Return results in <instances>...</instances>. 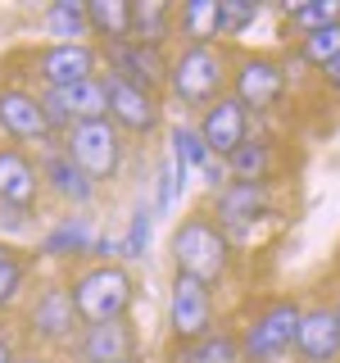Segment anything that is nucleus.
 Segmentation results:
<instances>
[{
	"instance_id": "f257e3e1",
	"label": "nucleus",
	"mask_w": 340,
	"mask_h": 363,
	"mask_svg": "<svg viewBox=\"0 0 340 363\" xmlns=\"http://www.w3.org/2000/svg\"><path fill=\"white\" fill-rule=\"evenodd\" d=\"M232 55L236 45H177L168 50V86L164 100L181 109H209L232 86Z\"/></svg>"
},
{
	"instance_id": "f03ea898",
	"label": "nucleus",
	"mask_w": 340,
	"mask_h": 363,
	"mask_svg": "<svg viewBox=\"0 0 340 363\" xmlns=\"http://www.w3.org/2000/svg\"><path fill=\"white\" fill-rule=\"evenodd\" d=\"M168 255H173V272L196 277V281H204V286H213V291L232 277V264H236V245L227 241V232L209 218V209L186 213V218L173 227Z\"/></svg>"
},
{
	"instance_id": "7ed1b4c3",
	"label": "nucleus",
	"mask_w": 340,
	"mask_h": 363,
	"mask_svg": "<svg viewBox=\"0 0 340 363\" xmlns=\"http://www.w3.org/2000/svg\"><path fill=\"white\" fill-rule=\"evenodd\" d=\"M68 295L82 327L123 323L136 309V277L128 264H82L77 272H68Z\"/></svg>"
},
{
	"instance_id": "20e7f679",
	"label": "nucleus",
	"mask_w": 340,
	"mask_h": 363,
	"mask_svg": "<svg viewBox=\"0 0 340 363\" xmlns=\"http://www.w3.org/2000/svg\"><path fill=\"white\" fill-rule=\"evenodd\" d=\"M82 332V318L73 309L68 281H45V286L28 291L18 313V336L28 340L37 354H68V345Z\"/></svg>"
},
{
	"instance_id": "39448f33",
	"label": "nucleus",
	"mask_w": 340,
	"mask_h": 363,
	"mask_svg": "<svg viewBox=\"0 0 340 363\" xmlns=\"http://www.w3.org/2000/svg\"><path fill=\"white\" fill-rule=\"evenodd\" d=\"M300 318H304V304L295 300V295H272V300L254 304V309L245 313V323L236 327L245 363H281L295 350Z\"/></svg>"
},
{
	"instance_id": "423d86ee",
	"label": "nucleus",
	"mask_w": 340,
	"mask_h": 363,
	"mask_svg": "<svg viewBox=\"0 0 340 363\" xmlns=\"http://www.w3.org/2000/svg\"><path fill=\"white\" fill-rule=\"evenodd\" d=\"M60 150L73 159V164L82 168L96 186H109V182L123 177V164H128L132 141L113 128L109 118H100V123H82V128L64 132L60 136Z\"/></svg>"
},
{
	"instance_id": "0eeeda50",
	"label": "nucleus",
	"mask_w": 340,
	"mask_h": 363,
	"mask_svg": "<svg viewBox=\"0 0 340 363\" xmlns=\"http://www.w3.org/2000/svg\"><path fill=\"white\" fill-rule=\"evenodd\" d=\"M232 91L236 100L245 105L249 118H259V113H272L286 100L290 91V77H286V64H281V55H268V50H236L232 55Z\"/></svg>"
},
{
	"instance_id": "6e6552de",
	"label": "nucleus",
	"mask_w": 340,
	"mask_h": 363,
	"mask_svg": "<svg viewBox=\"0 0 340 363\" xmlns=\"http://www.w3.org/2000/svg\"><path fill=\"white\" fill-rule=\"evenodd\" d=\"M164 327H168V340H173V345H196V340H204L218 327L213 286L173 272V277H168V300H164Z\"/></svg>"
},
{
	"instance_id": "1a4fd4ad",
	"label": "nucleus",
	"mask_w": 340,
	"mask_h": 363,
	"mask_svg": "<svg viewBox=\"0 0 340 363\" xmlns=\"http://www.w3.org/2000/svg\"><path fill=\"white\" fill-rule=\"evenodd\" d=\"M28 68H32V77H37V91H64V86L91 82V77L105 73L96 41H73V45L41 41V45L28 50Z\"/></svg>"
},
{
	"instance_id": "9d476101",
	"label": "nucleus",
	"mask_w": 340,
	"mask_h": 363,
	"mask_svg": "<svg viewBox=\"0 0 340 363\" xmlns=\"http://www.w3.org/2000/svg\"><path fill=\"white\" fill-rule=\"evenodd\" d=\"M0 136H5L9 145H23V150H41L45 141H55L37 86L0 82Z\"/></svg>"
},
{
	"instance_id": "9b49d317",
	"label": "nucleus",
	"mask_w": 340,
	"mask_h": 363,
	"mask_svg": "<svg viewBox=\"0 0 340 363\" xmlns=\"http://www.w3.org/2000/svg\"><path fill=\"white\" fill-rule=\"evenodd\" d=\"M105 86H109V123L128 141H150V136L164 132V96L141 91V86L123 82V77H109V73H105Z\"/></svg>"
},
{
	"instance_id": "f8f14e48",
	"label": "nucleus",
	"mask_w": 340,
	"mask_h": 363,
	"mask_svg": "<svg viewBox=\"0 0 340 363\" xmlns=\"http://www.w3.org/2000/svg\"><path fill=\"white\" fill-rule=\"evenodd\" d=\"M41 105H45V118H50V132H55V136L82 128V123L109 118V86H105V73L91 77V82L64 86V91H41Z\"/></svg>"
},
{
	"instance_id": "ddd939ff",
	"label": "nucleus",
	"mask_w": 340,
	"mask_h": 363,
	"mask_svg": "<svg viewBox=\"0 0 340 363\" xmlns=\"http://www.w3.org/2000/svg\"><path fill=\"white\" fill-rule=\"evenodd\" d=\"M100 68L141 91H154V96H164L168 86V50H154V45H141V41L100 45Z\"/></svg>"
},
{
	"instance_id": "4468645a",
	"label": "nucleus",
	"mask_w": 340,
	"mask_h": 363,
	"mask_svg": "<svg viewBox=\"0 0 340 363\" xmlns=\"http://www.w3.org/2000/svg\"><path fill=\"white\" fill-rule=\"evenodd\" d=\"M141 354H145V340L132 318H123V323L82 327L77 340L68 345L64 363H113V359H141Z\"/></svg>"
},
{
	"instance_id": "2eb2a0df",
	"label": "nucleus",
	"mask_w": 340,
	"mask_h": 363,
	"mask_svg": "<svg viewBox=\"0 0 340 363\" xmlns=\"http://www.w3.org/2000/svg\"><path fill=\"white\" fill-rule=\"evenodd\" d=\"M32 155H37V164H41L45 196H55L60 204H68V209H91V204L100 200V186L60 150V136H55V141H45L41 150H32Z\"/></svg>"
},
{
	"instance_id": "dca6fc26",
	"label": "nucleus",
	"mask_w": 340,
	"mask_h": 363,
	"mask_svg": "<svg viewBox=\"0 0 340 363\" xmlns=\"http://www.w3.org/2000/svg\"><path fill=\"white\" fill-rule=\"evenodd\" d=\"M41 200H45V182L37 155L23 150V145H0V204L18 213H37Z\"/></svg>"
},
{
	"instance_id": "f3484780",
	"label": "nucleus",
	"mask_w": 340,
	"mask_h": 363,
	"mask_svg": "<svg viewBox=\"0 0 340 363\" xmlns=\"http://www.w3.org/2000/svg\"><path fill=\"white\" fill-rule=\"evenodd\" d=\"M268 213H272V186L268 182H227L209 204V218L227 232V241L241 227H254L259 218H268Z\"/></svg>"
},
{
	"instance_id": "a211bd4d",
	"label": "nucleus",
	"mask_w": 340,
	"mask_h": 363,
	"mask_svg": "<svg viewBox=\"0 0 340 363\" xmlns=\"http://www.w3.org/2000/svg\"><path fill=\"white\" fill-rule=\"evenodd\" d=\"M196 132H200L204 150L218 155V159H227V155L236 150V145H245V141H249V132H254V118H249L245 105L232 96V91H227L222 100H213L209 109H200Z\"/></svg>"
},
{
	"instance_id": "6ab92c4d",
	"label": "nucleus",
	"mask_w": 340,
	"mask_h": 363,
	"mask_svg": "<svg viewBox=\"0 0 340 363\" xmlns=\"http://www.w3.org/2000/svg\"><path fill=\"white\" fill-rule=\"evenodd\" d=\"M300 363H340V318L336 304H304L300 336H295Z\"/></svg>"
},
{
	"instance_id": "aec40b11",
	"label": "nucleus",
	"mask_w": 340,
	"mask_h": 363,
	"mask_svg": "<svg viewBox=\"0 0 340 363\" xmlns=\"http://www.w3.org/2000/svg\"><path fill=\"white\" fill-rule=\"evenodd\" d=\"M173 37H177V5H168V0H132V32H128V41L168 50Z\"/></svg>"
},
{
	"instance_id": "412c9836",
	"label": "nucleus",
	"mask_w": 340,
	"mask_h": 363,
	"mask_svg": "<svg viewBox=\"0 0 340 363\" xmlns=\"http://www.w3.org/2000/svg\"><path fill=\"white\" fill-rule=\"evenodd\" d=\"M96 223L91 218H60L50 232L41 236V255L45 259H91L96 250Z\"/></svg>"
},
{
	"instance_id": "4be33fe9",
	"label": "nucleus",
	"mask_w": 340,
	"mask_h": 363,
	"mask_svg": "<svg viewBox=\"0 0 340 363\" xmlns=\"http://www.w3.org/2000/svg\"><path fill=\"white\" fill-rule=\"evenodd\" d=\"M41 32L55 45H73L91 41V18H86V0H50L41 9Z\"/></svg>"
},
{
	"instance_id": "5701e85b",
	"label": "nucleus",
	"mask_w": 340,
	"mask_h": 363,
	"mask_svg": "<svg viewBox=\"0 0 340 363\" xmlns=\"http://www.w3.org/2000/svg\"><path fill=\"white\" fill-rule=\"evenodd\" d=\"M272 164H277V141H272V136H259V132H249V141L227 155L232 182H268Z\"/></svg>"
},
{
	"instance_id": "b1692460",
	"label": "nucleus",
	"mask_w": 340,
	"mask_h": 363,
	"mask_svg": "<svg viewBox=\"0 0 340 363\" xmlns=\"http://www.w3.org/2000/svg\"><path fill=\"white\" fill-rule=\"evenodd\" d=\"M168 363H245V354H241V340H236L232 327H213L196 345H173Z\"/></svg>"
},
{
	"instance_id": "393cba45",
	"label": "nucleus",
	"mask_w": 340,
	"mask_h": 363,
	"mask_svg": "<svg viewBox=\"0 0 340 363\" xmlns=\"http://www.w3.org/2000/svg\"><path fill=\"white\" fill-rule=\"evenodd\" d=\"M86 18H91V41L96 45L128 41V32H132V0H86Z\"/></svg>"
},
{
	"instance_id": "a878e982",
	"label": "nucleus",
	"mask_w": 340,
	"mask_h": 363,
	"mask_svg": "<svg viewBox=\"0 0 340 363\" xmlns=\"http://www.w3.org/2000/svg\"><path fill=\"white\" fill-rule=\"evenodd\" d=\"M264 18L259 0H213V23H218V45H236L254 23Z\"/></svg>"
},
{
	"instance_id": "bb28decb",
	"label": "nucleus",
	"mask_w": 340,
	"mask_h": 363,
	"mask_svg": "<svg viewBox=\"0 0 340 363\" xmlns=\"http://www.w3.org/2000/svg\"><path fill=\"white\" fill-rule=\"evenodd\" d=\"M177 41L181 45H218L213 0H186V5H177Z\"/></svg>"
},
{
	"instance_id": "cd10ccee",
	"label": "nucleus",
	"mask_w": 340,
	"mask_h": 363,
	"mask_svg": "<svg viewBox=\"0 0 340 363\" xmlns=\"http://www.w3.org/2000/svg\"><path fill=\"white\" fill-rule=\"evenodd\" d=\"M281 18H286V28L295 32V41L309 37L317 28H332L340 23V0H309V5H281Z\"/></svg>"
},
{
	"instance_id": "c85d7f7f",
	"label": "nucleus",
	"mask_w": 340,
	"mask_h": 363,
	"mask_svg": "<svg viewBox=\"0 0 340 363\" xmlns=\"http://www.w3.org/2000/svg\"><path fill=\"white\" fill-rule=\"evenodd\" d=\"M168 159H173V164H181L186 173H200V168L209 164L213 155L204 150L196 123H177V128H168Z\"/></svg>"
},
{
	"instance_id": "c756f323",
	"label": "nucleus",
	"mask_w": 340,
	"mask_h": 363,
	"mask_svg": "<svg viewBox=\"0 0 340 363\" xmlns=\"http://www.w3.org/2000/svg\"><path fill=\"white\" fill-rule=\"evenodd\" d=\"M336 55H340V23H332V28H317V32H309V37L295 41V60L309 64L313 73H322Z\"/></svg>"
},
{
	"instance_id": "7c9ffc66",
	"label": "nucleus",
	"mask_w": 340,
	"mask_h": 363,
	"mask_svg": "<svg viewBox=\"0 0 340 363\" xmlns=\"http://www.w3.org/2000/svg\"><path fill=\"white\" fill-rule=\"evenodd\" d=\"M28 281H32V255H18L9 264H0V313H14L28 300Z\"/></svg>"
},
{
	"instance_id": "2f4dec72",
	"label": "nucleus",
	"mask_w": 340,
	"mask_h": 363,
	"mask_svg": "<svg viewBox=\"0 0 340 363\" xmlns=\"http://www.w3.org/2000/svg\"><path fill=\"white\" fill-rule=\"evenodd\" d=\"M150 232H154V204L141 200L128 218V232H123V264H136L150 255Z\"/></svg>"
},
{
	"instance_id": "473e14b6",
	"label": "nucleus",
	"mask_w": 340,
	"mask_h": 363,
	"mask_svg": "<svg viewBox=\"0 0 340 363\" xmlns=\"http://www.w3.org/2000/svg\"><path fill=\"white\" fill-rule=\"evenodd\" d=\"M196 177H204V186H209V196H218V191L227 186V182H232V173H227V159H218V155H213V159H209V164L200 168Z\"/></svg>"
},
{
	"instance_id": "72a5a7b5",
	"label": "nucleus",
	"mask_w": 340,
	"mask_h": 363,
	"mask_svg": "<svg viewBox=\"0 0 340 363\" xmlns=\"http://www.w3.org/2000/svg\"><path fill=\"white\" fill-rule=\"evenodd\" d=\"M23 350H18V336L9 332V327H0V363H18Z\"/></svg>"
},
{
	"instance_id": "f704fd0d",
	"label": "nucleus",
	"mask_w": 340,
	"mask_h": 363,
	"mask_svg": "<svg viewBox=\"0 0 340 363\" xmlns=\"http://www.w3.org/2000/svg\"><path fill=\"white\" fill-rule=\"evenodd\" d=\"M317 82H322L327 91H336V96H340V55H336V60L322 68V73H317Z\"/></svg>"
},
{
	"instance_id": "c9c22d12",
	"label": "nucleus",
	"mask_w": 340,
	"mask_h": 363,
	"mask_svg": "<svg viewBox=\"0 0 340 363\" xmlns=\"http://www.w3.org/2000/svg\"><path fill=\"white\" fill-rule=\"evenodd\" d=\"M18 363H64V359H55V354H37V350H23V359Z\"/></svg>"
},
{
	"instance_id": "e433bc0d",
	"label": "nucleus",
	"mask_w": 340,
	"mask_h": 363,
	"mask_svg": "<svg viewBox=\"0 0 340 363\" xmlns=\"http://www.w3.org/2000/svg\"><path fill=\"white\" fill-rule=\"evenodd\" d=\"M14 255H18V250H14V245H9V241H5V236H0V264H9V259H14Z\"/></svg>"
},
{
	"instance_id": "4c0bfd02",
	"label": "nucleus",
	"mask_w": 340,
	"mask_h": 363,
	"mask_svg": "<svg viewBox=\"0 0 340 363\" xmlns=\"http://www.w3.org/2000/svg\"><path fill=\"white\" fill-rule=\"evenodd\" d=\"M113 363H145V354L141 359H113Z\"/></svg>"
},
{
	"instance_id": "58836bf2",
	"label": "nucleus",
	"mask_w": 340,
	"mask_h": 363,
	"mask_svg": "<svg viewBox=\"0 0 340 363\" xmlns=\"http://www.w3.org/2000/svg\"><path fill=\"white\" fill-rule=\"evenodd\" d=\"M336 318H340V300H336Z\"/></svg>"
}]
</instances>
